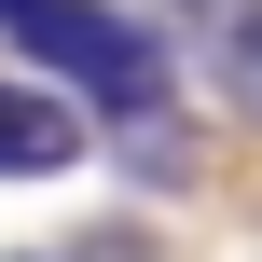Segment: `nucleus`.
I'll list each match as a JSON object with an SVG mask.
<instances>
[{"mask_svg": "<svg viewBox=\"0 0 262 262\" xmlns=\"http://www.w3.org/2000/svg\"><path fill=\"white\" fill-rule=\"evenodd\" d=\"M0 41H14L41 83L97 97V111H124V124H166V41H152L138 14H111V0H0Z\"/></svg>", "mask_w": 262, "mask_h": 262, "instance_id": "obj_1", "label": "nucleus"}, {"mask_svg": "<svg viewBox=\"0 0 262 262\" xmlns=\"http://www.w3.org/2000/svg\"><path fill=\"white\" fill-rule=\"evenodd\" d=\"M55 166H83V111L55 83H0V180H55Z\"/></svg>", "mask_w": 262, "mask_h": 262, "instance_id": "obj_2", "label": "nucleus"}, {"mask_svg": "<svg viewBox=\"0 0 262 262\" xmlns=\"http://www.w3.org/2000/svg\"><path fill=\"white\" fill-rule=\"evenodd\" d=\"M180 28H193V55L221 69V97L235 111H262V0H166Z\"/></svg>", "mask_w": 262, "mask_h": 262, "instance_id": "obj_3", "label": "nucleus"}]
</instances>
